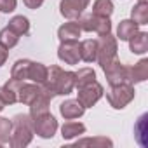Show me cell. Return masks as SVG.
<instances>
[{
	"label": "cell",
	"mask_w": 148,
	"mask_h": 148,
	"mask_svg": "<svg viewBox=\"0 0 148 148\" xmlns=\"http://www.w3.org/2000/svg\"><path fill=\"white\" fill-rule=\"evenodd\" d=\"M136 96V91H134V86L129 84V82H122V84H117V86H112L110 91L106 92V99L110 103L112 108L115 110H122L125 108Z\"/></svg>",
	"instance_id": "3957f363"
},
{
	"label": "cell",
	"mask_w": 148,
	"mask_h": 148,
	"mask_svg": "<svg viewBox=\"0 0 148 148\" xmlns=\"http://www.w3.org/2000/svg\"><path fill=\"white\" fill-rule=\"evenodd\" d=\"M131 19L138 25L148 23V2H138L131 11Z\"/></svg>",
	"instance_id": "44dd1931"
},
{
	"label": "cell",
	"mask_w": 148,
	"mask_h": 148,
	"mask_svg": "<svg viewBox=\"0 0 148 148\" xmlns=\"http://www.w3.org/2000/svg\"><path fill=\"white\" fill-rule=\"evenodd\" d=\"M47 79V66L42 64V63H35L32 61L30 68H28V80L35 82V84H44Z\"/></svg>",
	"instance_id": "d6986e66"
},
{
	"label": "cell",
	"mask_w": 148,
	"mask_h": 148,
	"mask_svg": "<svg viewBox=\"0 0 148 148\" xmlns=\"http://www.w3.org/2000/svg\"><path fill=\"white\" fill-rule=\"evenodd\" d=\"M80 28L84 32H94L98 35H106L112 32V21L110 18H103V16H96V14H91V16H86L84 19L79 21Z\"/></svg>",
	"instance_id": "52a82bcc"
},
{
	"label": "cell",
	"mask_w": 148,
	"mask_h": 148,
	"mask_svg": "<svg viewBox=\"0 0 148 148\" xmlns=\"http://www.w3.org/2000/svg\"><path fill=\"white\" fill-rule=\"evenodd\" d=\"M138 2H148V0H138Z\"/></svg>",
	"instance_id": "836d02e7"
},
{
	"label": "cell",
	"mask_w": 148,
	"mask_h": 148,
	"mask_svg": "<svg viewBox=\"0 0 148 148\" xmlns=\"http://www.w3.org/2000/svg\"><path fill=\"white\" fill-rule=\"evenodd\" d=\"M138 28H139V25L134 23L132 19H124V21H120V25L117 28V38L119 40H129L138 32Z\"/></svg>",
	"instance_id": "ffe728a7"
},
{
	"label": "cell",
	"mask_w": 148,
	"mask_h": 148,
	"mask_svg": "<svg viewBox=\"0 0 148 148\" xmlns=\"http://www.w3.org/2000/svg\"><path fill=\"white\" fill-rule=\"evenodd\" d=\"M79 89V98H77V101L84 106V108H91V106H94L101 98H103V86L99 84V82H91V84H86V86H82V87H77Z\"/></svg>",
	"instance_id": "5b68a950"
},
{
	"label": "cell",
	"mask_w": 148,
	"mask_h": 148,
	"mask_svg": "<svg viewBox=\"0 0 148 148\" xmlns=\"http://www.w3.org/2000/svg\"><path fill=\"white\" fill-rule=\"evenodd\" d=\"M11 30H14L19 37H23V35H26L28 32H30V21H28V18H25V16H14L11 21H9V25H7Z\"/></svg>",
	"instance_id": "cb8c5ba5"
},
{
	"label": "cell",
	"mask_w": 148,
	"mask_h": 148,
	"mask_svg": "<svg viewBox=\"0 0 148 148\" xmlns=\"http://www.w3.org/2000/svg\"><path fill=\"white\" fill-rule=\"evenodd\" d=\"M146 119H148V115H141L139 120H138V124H136V127H134L136 139H138V143L141 146H148V143L143 139V136H146Z\"/></svg>",
	"instance_id": "83f0119b"
},
{
	"label": "cell",
	"mask_w": 148,
	"mask_h": 148,
	"mask_svg": "<svg viewBox=\"0 0 148 148\" xmlns=\"http://www.w3.org/2000/svg\"><path fill=\"white\" fill-rule=\"evenodd\" d=\"M94 80H96V71L92 68H80L79 71H75V87H82Z\"/></svg>",
	"instance_id": "603a6c76"
},
{
	"label": "cell",
	"mask_w": 148,
	"mask_h": 148,
	"mask_svg": "<svg viewBox=\"0 0 148 148\" xmlns=\"http://www.w3.org/2000/svg\"><path fill=\"white\" fill-rule=\"evenodd\" d=\"M40 92H42V86L40 84H21V87H19V91H18V101L19 103H23V105H32L38 96H40Z\"/></svg>",
	"instance_id": "7c38bea8"
},
{
	"label": "cell",
	"mask_w": 148,
	"mask_h": 148,
	"mask_svg": "<svg viewBox=\"0 0 148 148\" xmlns=\"http://www.w3.org/2000/svg\"><path fill=\"white\" fill-rule=\"evenodd\" d=\"M12 129H11V139L9 145L12 148H25L32 143L33 139V120L30 115L19 113L12 120Z\"/></svg>",
	"instance_id": "7a4b0ae2"
},
{
	"label": "cell",
	"mask_w": 148,
	"mask_h": 148,
	"mask_svg": "<svg viewBox=\"0 0 148 148\" xmlns=\"http://www.w3.org/2000/svg\"><path fill=\"white\" fill-rule=\"evenodd\" d=\"M80 33H82V28H80V25H79V21H77V19H75V21H71V19H70L68 23L61 25V26H59V30H58V37H59V40H61V42L79 40Z\"/></svg>",
	"instance_id": "5bb4252c"
},
{
	"label": "cell",
	"mask_w": 148,
	"mask_h": 148,
	"mask_svg": "<svg viewBox=\"0 0 148 148\" xmlns=\"http://www.w3.org/2000/svg\"><path fill=\"white\" fill-rule=\"evenodd\" d=\"M7 56H9V49H5L2 44H0V66H2V64H5V61H7Z\"/></svg>",
	"instance_id": "1f68e13d"
},
{
	"label": "cell",
	"mask_w": 148,
	"mask_h": 148,
	"mask_svg": "<svg viewBox=\"0 0 148 148\" xmlns=\"http://www.w3.org/2000/svg\"><path fill=\"white\" fill-rule=\"evenodd\" d=\"M146 79H148V59H141L134 66H129V82L132 86L145 82Z\"/></svg>",
	"instance_id": "2e32d148"
},
{
	"label": "cell",
	"mask_w": 148,
	"mask_h": 148,
	"mask_svg": "<svg viewBox=\"0 0 148 148\" xmlns=\"http://www.w3.org/2000/svg\"><path fill=\"white\" fill-rule=\"evenodd\" d=\"M33 120V132L44 139H49L56 134L58 131V120L47 112V113H42V115H37V117H32Z\"/></svg>",
	"instance_id": "8992f818"
},
{
	"label": "cell",
	"mask_w": 148,
	"mask_h": 148,
	"mask_svg": "<svg viewBox=\"0 0 148 148\" xmlns=\"http://www.w3.org/2000/svg\"><path fill=\"white\" fill-rule=\"evenodd\" d=\"M91 0H61L59 4V12L63 18L75 21L80 18V14L84 12V9L89 5Z\"/></svg>",
	"instance_id": "ba28073f"
},
{
	"label": "cell",
	"mask_w": 148,
	"mask_h": 148,
	"mask_svg": "<svg viewBox=\"0 0 148 148\" xmlns=\"http://www.w3.org/2000/svg\"><path fill=\"white\" fill-rule=\"evenodd\" d=\"M49 92L54 96H68L73 89H75V73L66 71L61 66H51L47 68V79L42 84Z\"/></svg>",
	"instance_id": "6da1fadb"
},
{
	"label": "cell",
	"mask_w": 148,
	"mask_h": 148,
	"mask_svg": "<svg viewBox=\"0 0 148 148\" xmlns=\"http://www.w3.org/2000/svg\"><path fill=\"white\" fill-rule=\"evenodd\" d=\"M16 5H18V0H0V12L9 14L16 9Z\"/></svg>",
	"instance_id": "f546056e"
},
{
	"label": "cell",
	"mask_w": 148,
	"mask_h": 148,
	"mask_svg": "<svg viewBox=\"0 0 148 148\" xmlns=\"http://www.w3.org/2000/svg\"><path fill=\"white\" fill-rule=\"evenodd\" d=\"M77 146L80 145H92V146H112L113 143H112V139H108V138H105V136H98V138H84V139H79L77 143H75Z\"/></svg>",
	"instance_id": "f1b7e54d"
},
{
	"label": "cell",
	"mask_w": 148,
	"mask_h": 148,
	"mask_svg": "<svg viewBox=\"0 0 148 148\" xmlns=\"http://www.w3.org/2000/svg\"><path fill=\"white\" fill-rule=\"evenodd\" d=\"M4 106H5V103L2 101V98H0V112H2V110H4Z\"/></svg>",
	"instance_id": "d6a6232c"
},
{
	"label": "cell",
	"mask_w": 148,
	"mask_h": 148,
	"mask_svg": "<svg viewBox=\"0 0 148 148\" xmlns=\"http://www.w3.org/2000/svg\"><path fill=\"white\" fill-rule=\"evenodd\" d=\"M117 38L112 37V33L99 35L98 38V58L96 61L103 70H106L113 61H117Z\"/></svg>",
	"instance_id": "277c9868"
},
{
	"label": "cell",
	"mask_w": 148,
	"mask_h": 148,
	"mask_svg": "<svg viewBox=\"0 0 148 148\" xmlns=\"http://www.w3.org/2000/svg\"><path fill=\"white\" fill-rule=\"evenodd\" d=\"M11 129H12V122L9 119H5V117H0V146L9 145Z\"/></svg>",
	"instance_id": "4316f807"
},
{
	"label": "cell",
	"mask_w": 148,
	"mask_h": 148,
	"mask_svg": "<svg viewBox=\"0 0 148 148\" xmlns=\"http://www.w3.org/2000/svg\"><path fill=\"white\" fill-rule=\"evenodd\" d=\"M84 132H86V125H84L82 122H77L75 119L64 122L63 127H61V136H63V139L77 138V136H80V134H84Z\"/></svg>",
	"instance_id": "ac0fdd59"
},
{
	"label": "cell",
	"mask_w": 148,
	"mask_h": 148,
	"mask_svg": "<svg viewBox=\"0 0 148 148\" xmlns=\"http://www.w3.org/2000/svg\"><path fill=\"white\" fill-rule=\"evenodd\" d=\"M79 52H80V59L86 63H94L98 58V40L87 38L82 40L79 44Z\"/></svg>",
	"instance_id": "9a60e30c"
},
{
	"label": "cell",
	"mask_w": 148,
	"mask_h": 148,
	"mask_svg": "<svg viewBox=\"0 0 148 148\" xmlns=\"http://www.w3.org/2000/svg\"><path fill=\"white\" fill-rule=\"evenodd\" d=\"M86 108L77 101V99H66L59 105V113L64 117V120H73V119H80L84 115Z\"/></svg>",
	"instance_id": "4fadbf2b"
},
{
	"label": "cell",
	"mask_w": 148,
	"mask_h": 148,
	"mask_svg": "<svg viewBox=\"0 0 148 148\" xmlns=\"http://www.w3.org/2000/svg\"><path fill=\"white\" fill-rule=\"evenodd\" d=\"M23 80H18V79H9V82H5L2 87H0V98L5 105H14L18 103V91L21 87Z\"/></svg>",
	"instance_id": "8fae6325"
},
{
	"label": "cell",
	"mask_w": 148,
	"mask_h": 148,
	"mask_svg": "<svg viewBox=\"0 0 148 148\" xmlns=\"http://www.w3.org/2000/svg\"><path fill=\"white\" fill-rule=\"evenodd\" d=\"M58 58L66 63V64H77L80 61V52H79V40H70V42H61L58 49Z\"/></svg>",
	"instance_id": "30bf717a"
},
{
	"label": "cell",
	"mask_w": 148,
	"mask_h": 148,
	"mask_svg": "<svg viewBox=\"0 0 148 148\" xmlns=\"http://www.w3.org/2000/svg\"><path fill=\"white\" fill-rule=\"evenodd\" d=\"M23 4H25L28 9H38V7L44 4V0H23Z\"/></svg>",
	"instance_id": "4dcf8cb0"
},
{
	"label": "cell",
	"mask_w": 148,
	"mask_h": 148,
	"mask_svg": "<svg viewBox=\"0 0 148 148\" xmlns=\"http://www.w3.org/2000/svg\"><path fill=\"white\" fill-rule=\"evenodd\" d=\"M18 42H19V35L14 30H11L9 26H5L2 32H0V44H2L5 49H12L14 45H18Z\"/></svg>",
	"instance_id": "d4e9b609"
},
{
	"label": "cell",
	"mask_w": 148,
	"mask_h": 148,
	"mask_svg": "<svg viewBox=\"0 0 148 148\" xmlns=\"http://www.w3.org/2000/svg\"><path fill=\"white\" fill-rule=\"evenodd\" d=\"M129 49L134 54H145L148 51V33L146 32H136L129 38Z\"/></svg>",
	"instance_id": "e0dca14e"
},
{
	"label": "cell",
	"mask_w": 148,
	"mask_h": 148,
	"mask_svg": "<svg viewBox=\"0 0 148 148\" xmlns=\"http://www.w3.org/2000/svg\"><path fill=\"white\" fill-rule=\"evenodd\" d=\"M113 12V4L112 0H96L92 4V14L96 16H103V18H110Z\"/></svg>",
	"instance_id": "484cf974"
},
{
	"label": "cell",
	"mask_w": 148,
	"mask_h": 148,
	"mask_svg": "<svg viewBox=\"0 0 148 148\" xmlns=\"http://www.w3.org/2000/svg\"><path fill=\"white\" fill-rule=\"evenodd\" d=\"M105 71V75H106V80L110 86H117V84H122V82H129V66L122 64L119 59L113 61ZM131 84V82H129Z\"/></svg>",
	"instance_id": "9c48e42d"
},
{
	"label": "cell",
	"mask_w": 148,
	"mask_h": 148,
	"mask_svg": "<svg viewBox=\"0 0 148 148\" xmlns=\"http://www.w3.org/2000/svg\"><path fill=\"white\" fill-rule=\"evenodd\" d=\"M32 61L30 59H19L14 63L12 70H11V77L18 79V80H26L28 79V68H30Z\"/></svg>",
	"instance_id": "7402d4cb"
}]
</instances>
